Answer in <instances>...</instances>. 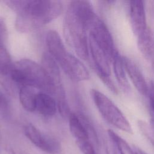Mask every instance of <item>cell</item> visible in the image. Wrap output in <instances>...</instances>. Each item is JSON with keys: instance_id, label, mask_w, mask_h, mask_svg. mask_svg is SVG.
<instances>
[{"instance_id": "6da1fadb", "label": "cell", "mask_w": 154, "mask_h": 154, "mask_svg": "<svg viewBox=\"0 0 154 154\" xmlns=\"http://www.w3.org/2000/svg\"><path fill=\"white\" fill-rule=\"evenodd\" d=\"M7 4L17 13L16 27L22 32L37 29L56 19L63 11L60 1H10Z\"/></svg>"}, {"instance_id": "7a4b0ae2", "label": "cell", "mask_w": 154, "mask_h": 154, "mask_svg": "<svg viewBox=\"0 0 154 154\" xmlns=\"http://www.w3.org/2000/svg\"><path fill=\"white\" fill-rule=\"evenodd\" d=\"M11 79L23 86L42 90L46 93H55V87L42 66L28 59L16 62L10 72Z\"/></svg>"}, {"instance_id": "3957f363", "label": "cell", "mask_w": 154, "mask_h": 154, "mask_svg": "<svg viewBox=\"0 0 154 154\" xmlns=\"http://www.w3.org/2000/svg\"><path fill=\"white\" fill-rule=\"evenodd\" d=\"M84 22L70 7L64 17L63 31L69 45L82 59L88 57L89 46Z\"/></svg>"}, {"instance_id": "277c9868", "label": "cell", "mask_w": 154, "mask_h": 154, "mask_svg": "<svg viewBox=\"0 0 154 154\" xmlns=\"http://www.w3.org/2000/svg\"><path fill=\"white\" fill-rule=\"evenodd\" d=\"M90 94L97 110L107 123L123 132L133 133L128 120L107 96L94 88L91 89Z\"/></svg>"}, {"instance_id": "5b68a950", "label": "cell", "mask_w": 154, "mask_h": 154, "mask_svg": "<svg viewBox=\"0 0 154 154\" xmlns=\"http://www.w3.org/2000/svg\"><path fill=\"white\" fill-rule=\"evenodd\" d=\"M87 29L98 46L105 52L112 63L117 51L112 35L102 19L96 14L88 23Z\"/></svg>"}, {"instance_id": "8992f818", "label": "cell", "mask_w": 154, "mask_h": 154, "mask_svg": "<svg viewBox=\"0 0 154 154\" xmlns=\"http://www.w3.org/2000/svg\"><path fill=\"white\" fill-rule=\"evenodd\" d=\"M24 133L32 144L45 152L57 153L61 151V146L58 141L43 134L32 124L26 125Z\"/></svg>"}, {"instance_id": "52a82bcc", "label": "cell", "mask_w": 154, "mask_h": 154, "mask_svg": "<svg viewBox=\"0 0 154 154\" xmlns=\"http://www.w3.org/2000/svg\"><path fill=\"white\" fill-rule=\"evenodd\" d=\"M57 63L73 81L80 82L90 78L89 72L84 64L69 52Z\"/></svg>"}, {"instance_id": "ba28073f", "label": "cell", "mask_w": 154, "mask_h": 154, "mask_svg": "<svg viewBox=\"0 0 154 154\" xmlns=\"http://www.w3.org/2000/svg\"><path fill=\"white\" fill-rule=\"evenodd\" d=\"M129 19L132 31L137 37L147 29V26L144 1L140 0L129 1Z\"/></svg>"}, {"instance_id": "9c48e42d", "label": "cell", "mask_w": 154, "mask_h": 154, "mask_svg": "<svg viewBox=\"0 0 154 154\" xmlns=\"http://www.w3.org/2000/svg\"><path fill=\"white\" fill-rule=\"evenodd\" d=\"M89 51L90 52L94 67L98 76H110L111 61L105 52L98 46L93 38L89 35Z\"/></svg>"}, {"instance_id": "30bf717a", "label": "cell", "mask_w": 154, "mask_h": 154, "mask_svg": "<svg viewBox=\"0 0 154 154\" xmlns=\"http://www.w3.org/2000/svg\"><path fill=\"white\" fill-rule=\"evenodd\" d=\"M123 64L130 80L138 93L143 96H148L149 84L137 64L127 57H122Z\"/></svg>"}, {"instance_id": "8fae6325", "label": "cell", "mask_w": 154, "mask_h": 154, "mask_svg": "<svg viewBox=\"0 0 154 154\" xmlns=\"http://www.w3.org/2000/svg\"><path fill=\"white\" fill-rule=\"evenodd\" d=\"M49 54L58 63L68 52L59 34L55 30H49L46 37Z\"/></svg>"}, {"instance_id": "7c38bea8", "label": "cell", "mask_w": 154, "mask_h": 154, "mask_svg": "<svg viewBox=\"0 0 154 154\" xmlns=\"http://www.w3.org/2000/svg\"><path fill=\"white\" fill-rule=\"evenodd\" d=\"M42 66L53 82L55 88V94L64 91L61 85V75L58 63L48 53H45L42 56Z\"/></svg>"}, {"instance_id": "4fadbf2b", "label": "cell", "mask_w": 154, "mask_h": 154, "mask_svg": "<svg viewBox=\"0 0 154 154\" xmlns=\"http://www.w3.org/2000/svg\"><path fill=\"white\" fill-rule=\"evenodd\" d=\"M111 63L114 73L119 87L125 93H129L131 91V85L127 77L123 58L117 51L115 54Z\"/></svg>"}, {"instance_id": "5bb4252c", "label": "cell", "mask_w": 154, "mask_h": 154, "mask_svg": "<svg viewBox=\"0 0 154 154\" xmlns=\"http://www.w3.org/2000/svg\"><path fill=\"white\" fill-rule=\"evenodd\" d=\"M70 131L76 141L89 140L90 133L84 120H81L74 113H70L69 116Z\"/></svg>"}, {"instance_id": "9a60e30c", "label": "cell", "mask_w": 154, "mask_h": 154, "mask_svg": "<svg viewBox=\"0 0 154 154\" xmlns=\"http://www.w3.org/2000/svg\"><path fill=\"white\" fill-rule=\"evenodd\" d=\"M137 46L143 56L152 61L154 58V35L149 28L137 37Z\"/></svg>"}, {"instance_id": "2e32d148", "label": "cell", "mask_w": 154, "mask_h": 154, "mask_svg": "<svg viewBox=\"0 0 154 154\" xmlns=\"http://www.w3.org/2000/svg\"><path fill=\"white\" fill-rule=\"evenodd\" d=\"M35 110L43 116H52L56 112V102L46 93H37L35 102Z\"/></svg>"}, {"instance_id": "e0dca14e", "label": "cell", "mask_w": 154, "mask_h": 154, "mask_svg": "<svg viewBox=\"0 0 154 154\" xmlns=\"http://www.w3.org/2000/svg\"><path fill=\"white\" fill-rule=\"evenodd\" d=\"M6 29L2 21H0V73L2 75L10 73L13 67L10 54L5 45Z\"/></svg>"}, {"instance_id": "ac0fdd59", "label": "cell", "mask_w": 154, "mask_h": 154, "mask_svg": "<svg viewBox=\"0 0 154 154\" xmlns=\"http://www.w3.org/2000/svg\"><path fill=\"white\" fill-rule=\"evenodd\" d=\"M37 93L35 88L29 86H23L19 91V100L23 108L29 112L35 111V102Z\"/></svg>"}, {"instance_id": "d6986e66", "label": "cell", "mask_w": 154, "mask_h": 154, "mask_svg": "<svg viewBox=\"0 0 154 154\" xmlns=\"http://www.w3.org/2000/svg\"><path fill=\"white\" fill-rule=\"evenodd\" d=\"M108 135L110 141L114 144L116 149L120 154H135V152L130 147L128 143L112 130L108 129Z\"/></svg>"}, {"instance_id": "ffe728a7", "label": "cell", "mask_w": 154, "mask_h": 154, "mask_svg": "<svg viewBox=\"0 0 154 154\" xmlns=\"http://www.w3.org/2000/svg\"><path fill=\"white\" fill-rule=\"evenodd\" d=\"M137 125L141 133L154 147V128L153 126L142 120H138Z\"/></svg>"}, {"instance_id": "44dd1931", "label": "cell", "mask_w": 154, "mask_h": 154, "mask_svg": "<svg viewBox=\"0 0 154 154\" xmlns=\"http://www.w3.org/2000/svg\"><path fill=\"white\" fill-rule=\"evenodd\" d=\"M148 96L149 98V106L151 114V125L154 128V81H151L149 84Z\"/></svg>"}, {"instance_id": "7402d4cb", "label": "cell", "mask_w": 154, "mask_h": 154, "mask_svg": "<svg viewBox=\"0 0 154 154\" xmlns=\"http://www.w3.org/2000/svg\"><path fill=\"white\" fill-rule=\"evenodd\" d=\"M76 144L83 154H96L93 144L89 140L76 141Z\"/></svg>"}, {"instance_id": "603a6c76", "label": "cell", "mask_w": 154, "mask_h": 154, "mask_svg": "<svg viewBox=\"0 0 154 154\" xmlns=\"http://www.w3.org/2000/svg\"><path fill=\"white\" fill-rule=\"evenodd\" d=\"M102 82L105 84V85L114 94H117L119 93V90L114 82L110 78V76H105V75H100L98 76Z\"/></svg>"}, {"instance_id": "cb8c5ba5", "label": "cell", "mask_w": 154, "mask_h": 154, "mask_svg": "<svg viewBox=\"0 0 154 154\" xmlns=\"http://www.w3.org/2000/svg\"><path fill=\"white\" fill-rule=\"evenodd\" d=\"M117 150L116 149L114 144L111 141V143L108 144L106 146V154H118Z\"/></svg>"}, {"instance_id": "d4e9b609", "label": "cell", "mask_w": 154, "mask_h": 154, "mask_svg": "<svg viewBox=\"0 0 154 154\" xmlns=\"http://www.w3.org/2000/svg\"><path fill=\"white\" fill-rule=\"evenodd\" d=\"M7 100L5 96L0 91V109H5L7 108Z\"/></svg>"}, {"instance_id": "484cf974", "label": "cell", "mask_w": 154, "mask_h": 154, "mask_svg": "<svg viewBox=\"0 0 154 154\" xmlns=\"http://www.w3.org/2000/svg\"><path fill=\"white\" fill-rule=\"evenodd\" d=\"M135 154H147L146 152H144V151H143L142 150H141L139 148H136L135 149Z\"/></svg>"}, {"instance_id": "4316f807", "label": "cell", "mask_w": 154, "mask_h": 154, "mask_svg": "<svg viewBox=\"0 0 154 154\" xmlns=\"http://www.w3.org/2000/svg\"><path fill=\"white\" fill-rule=\"evenodd\" d=\"M152 62V68H153V70L154 71V58H153V60L151 61Z\"/></svg>"}]
</instances>
